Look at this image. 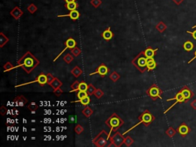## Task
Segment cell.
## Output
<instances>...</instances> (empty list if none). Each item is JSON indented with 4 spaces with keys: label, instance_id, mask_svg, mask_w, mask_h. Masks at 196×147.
<instances>
[{
    "label": "cell",
    "instance_id": "f907efd6",
    "mask_svg": "<svg viewBox=\"0 0 196 147\" xmlns=\"http://www.w3.org/2000/svg\"><path fill=\"white\" fill-rule=\"evenodd\" d=\"M195 27H196V25H195V26H193L192 28H195Z\"/></svg>",
    "mask_w": 196,
    "mask_h": 147
},
{
    "label": "cell",
    "instance_id": "4316f807",
    "mask_svg": "<svg viewBox=\"0 0 196 147\" xmlns=\"http://www.w3.org/2000/svg\"><path fill=\"white\" fill-rule=\"evenodd\" d=\"M96 88H95V87H94V85L92 84H91L88 85V88H87V94H88V95H93V94H94V93H95V91H96Z\"/></svg>",
    "mask_w": 196,
    "mask_h": 147
},
{
    "label": "cell",
    "instance_id": "5b68a950",
    "mask_svg": "<svg viewBox=\"0 0 196 147\" xmlns=\"http://www.w3.org/2000/svg\"><path fill=\"white\" fill-rule=\"evenodd\" d=\"M109 133H107L105 131H101L97 136L93 140L94 145L98 147H103L107 145V140L110 139Z\"/></svg>",
    "mask_w": 196,
    "mask_h": 147
},
{
    "label": "cell",
    "instance_id": "ab89813d",
    "mask_svg": "<svg viewBox=\"0 0 196 147\" xmlns=\"http://www.w3.org/2000/svg\"><path fill=\"white\" fill-rule=\"evenodd\" d=\"M156 29H158L159 31H160V32H163V31H164L165 29H166V26H165V24H163V22H160V23H159V24L156 25Z\"/></svg>",
    "mask_w": 196,
    "mask_h": 147
},
{
    "label": "cell",
    "instance_id": "3957f363",
    "mask_svg": "<svg viewBox=\"0 0 196 147\" xmlns=\"http://www.w3.org/2000/svg\"><path fill=\"white\" fill-rule=\"evenodd\" d=\"M146 63L147 58L144 55L143 51H141L140 53L138 55L136 56V58H134L133 61H132V64L142 73H143L147 69Z\"/></svg>",
    "mask_w": 196,
    "mask_h": 147
},
{
    "label": "cell",
    "instance_id": "44dd1931",
    "mask_svg": "<svg viewBox=\"0 0 196 147\" xmlns=\"http://www.w3.org/2000/svg\"><path fill=\"white\" fill-rule=\"evenodd\" d=\"M71 74H73L75 78H78V77H80L81 74H83V71L81 69H80V67H78V66H75V67H74V69L71 70Z\"/></svg>",
    "mask_w": 196,
    "mask_h": 147
},
{
    "label": "cell",
    "instance_id": "1f68e13d",
    "mask_svg": "<svg viewBox=\"0 0 196 147\" xmlns=\"http://www.w3.org/2000/svg\"><path fill=\"white\" fill-rule=\"evenodd\" d=\"M87 88H88V84H86L84 81L80 83V84H79V91H87Z\"/></svg>",
    "mask_w": 196,
    "mask_h": 147
},
{
    "label": "cell",
    "instance_id": "74e56055",
    "mask_svg": "<svg viewBox=\"0 0 196 147\" xmlns=\"http://www.w3.org/2000/svg\"><path fill=\"white\" fill-rule=\"evenodd\" d=\"M102 2L101 0H91V4L94 7V8H98L101 5Z\"/></svg>",
    "mask_w": 196,
    "mask_h": 147
},
{
    "label": "cell",
    "instance_id": "e575fe53",
    "mask_svg": "<svg viewBox=\"0 0 196 147\" xmlns=\"http://www.w3.org/2000/svg\"><path fill=\"white\" fill-rule=\"evenodd\" d=\"M28 108H29L30 110L31 111V113H33V114H35V111L37 110V109L38 108V106L36 103H31V104L29 105V107H28Z\"/></svg>",
    "mask_w": 196,
    "mask_h": 147
},
{
    "label": "cell",
    "instance_id": "f6af8a7d",
    "mask_svg": "<svg viewBox=\"0 0 196 147\" xmlns=\"http://www.w3.org/2000/svg\"><path fill=\"white\" fill-rule=\"evenodd\" d=\"M5 113H6V108H5L4 106H2V107H1V114H2V115H4Z\"/></svg>",
    "mask_w": 196,
    "mask_h": 147
},
{
    "label": "cell",
    "instance_id": "4dcf8cb0",
    "mask_svg": "<svg viewBox=\"0 0 196 147\" xmlns=\"http://www.w3.org/2000/svg\"><path fill=\"white\" fill-rule=\"evenodd\" d=\"M181 92H182V95L184 96V97H185V100H188V99H189L190 97H191V92H190L189 90L187 89V88H185V89H183Z\"/></svg>",
    "mask_w": 196,
    "mask_h": 147
},
{
    "label": "cell",
    "instance_id": "6da1fadb",
    "mask_svg": "<svg viewBox=\"0 0 196 147\" xmlns=\"http://www.w3.org/2000/svg\"><path fill=\"white\" fill-rule=\"evenodd\" d=\"M39 63V61L31 52L28 51L18 61L16 67H21L27 74H30Z\"/></svg>",
    "mask_w": 196,
    "mask_h": 147
},
{
    "label": "cell",
    "instance_id": "cb8c5ba5",
    "mask_svg": "<svg viewBox=\"0 0 196 147\" xmlns=\"http://www.w3.org/2000/svg\"><path fill=\"white\" fill-rule=\"evenodd\" d=\"M183 48H184V49H185V51H192V49H193V48H194V45H193V44H192L191 42L188 41V42H186L184 43Z\"/></svg>",
    "mask_w": 196,
    "mask_h": 147
},
{
    "label": "cell",
    "instance_id": "681fc988",
    "mask_svg": "<svg viewBox=\"0 0 196 147\" xmlns=\"http://www.w3.org/2000/svg\"><path fill=\"white\" fill-rule=\"evenodd\" d=\"M174 1H175L176 2H177V3H178V2H180V0H174Z\"/></svg>",
    "mask_w": 196,
    "mask_h": 147
},
{
    "label": "cell",
    "instance_id": "8fae6325",
    "mask_svg": "<svg viewBox=\"0 0 196 147\" xmlns=\"http://www.w3.org/2000/svg\"><path fill=\"white\" fill-rule=\"evenodd\" d=\"M176 100V102L174 103L173 104L171 105V107H169V108H168L165 111V113L164 114H166L169 110L170 109H171V107H173L175 105H176V103H182V102H184L185 101V97H184V96L182 95V92H179V93H178V94H176V97L174 98H171V99H169V100H167V101H171V100Z\"/></svg>",
    "mask_w": 196,
    "mask_h": 147
},
{
    "label": "cell",
    "instance_id": "8d00e7d4",
    "mask_svg": "<svg viewBox=\"0 0 196 147\" xmlns=\"http://www.w3.org/2000/svg\"><path fill=\"white\" fill-rule=\"evenodd\" d=\"M133 140L130 137V136H127L124 140V143L127 146H130L133 143Z\"/></svg>",
    "mask_w": 196,
    "mask_h": 147
},
{
    "label": "cell",
    "instance_id": "5bb4252c",
    "mask_svg": "<svg viewBox=\"0 0 196 147\" xmlns=\"http://www.w3.org/2000/svg\"><path fill=\"white\" fill-rule=\"evenodd\" d=\"M114 33L112 32L111 30H110V27H108L106 30H104V31H103V33L101 34V36L102 38L104 39L105 41L107 42H109L114 38Z\"/></svg>",
    "mask_w": 196,
    "mask_h": 147
},
{
    "label": "cell",
    "instance_id": "2e32d148",
    "mask_svg": "<svg viewBox=\"0 0 196 147\" xmlns=\"http://www.w3.org/2000/svg\"><path fill=\"white\" fill-rule=\"evenodd\" d=\"M157 50L158 49H152V48L148 47L145 51H143V54L146 57V58H153Z\"/></svg>",
    "mask_w": 196,
    "mask_h": 147
},
{
    "label": "cell",
    "instance_id": "ee69618b",
    "mask_svg": "<svg viewBox=\"0 0 196 147\" xmlns=\"http://www.w3.org/2000/svg\"><path fill=\"white\" fill-rule=\"evenodd\" d=\"M166 133H167L169 136H172L174 135V133H175V131H174L172 128H169V130L166 132Z\"/></svg>",
    "mask_w": 196,
    "mask_h": 147
},
{
    "label": "cell",
    "instance_id": "60d3db41",
    "mask_svg": "<svg viewBox=\"0 0 196 147\" xmlns=\"http://www.w3.org/2000/svg\"><path fill=\"white\" fill-rule=\"evenodd\" d=\"M94 95L96 96L97 98H100L103 95V92L100 89H97L95 93H94Z\"/></svg>",
    "mask_w": 196,
    "mask_h": 147
},
{
    "label": "cell",
    "instance_id": "8992f818",
    "mask_svg": "<svg viewBox=\"0 0 196 147\" xmlns=\"http://www.w3.org/2000/svg\"><path fill=\"white\" fill-rule=\"evenodd\" d=\"M146 94L149 95L150 97L153 100H156L157 98L161 99V94H163V92L161 91L159 87L156 84L152 85L151 87H149V90H147Z\"/></svg>",
    "mask_w": 196,
    "mask_h": 147
},
{
    "label": "cell",
    "instance_id": "9c48e42d",
    "mask_svg": "<svg viewBox=\"0 0 196 147\" xmlns=\"http://www.w3.org/2000/svg\"><path fill=\"white\" fill-rule=\"evenodd\" d=\"M35 82L38 83L40 85H45L46 84H48L47 74H43V73L40 74L37 77L35 80L31 81V82L27 83V84H22L18 85V86H16V87H20V86H22V85H24V84L26 85V84H32V83H35Z\"/></svg>",
    "mask_w": 196,
    "mask_h": 147
},
{
    "label": "cell",
    "instance_id": "7402d4cb",
    "mask_svg": "<svg viewBox=\"0 0 196 147\" xmlns=\"http://www.w3.org/2000/svg\"><path fill=\"white\" fill-rule=\"evenodd\" d=\"M189 127L186 126V125H182L181 127H179V128H178V133L181 134V135H182V136H185V135H186V134L189 133Z\"/></svg>",
    "mask_w": 196,
    "mask_h": 147
},
{
    "label": "cell",
    "instance_id": "7bdbcfd3",
    "mask_svg": "<svg viewBox=\"0 0 196 147\" xmlns=\"http://www.w3.org/2000/svg\"><path fill=\"white\" fill-rule=\"evenodd\" d=\"M54 94H55L56 96H60L61 94L63 93V91L61 89V87H59L58 89L54 90Z\"/></svg>",
    "mask_w": 196,
    "mask_h": 147
},
{
    "label": "cell",
    "instance_id": "277c9868",
    "mask_svg": "<svg viewBox=\"0 0 196 147\" xmlns=\"http://www.w3.org/2000/svg\"><path fill=\"white\" fill-rule=\"evenodd\" d=\"M138 119H139V120H140V121H139L138 123H136L135 126H133V127H131L130 129H128L127 131L125 132L124 133H122V135H123V136H124L125 134H127V133H129V131H131L132 129H133L135 127H136L137 126H138V125L141 124V123H144V124H145V126H149V123L153 121L154 116H152V115L150 113H149V110H145V111L143 112V114H141L140 116H139Z\"/></svg>",
    "mask_w": 196,
    "mask_h": 147
},
{
    "label": "cell",
    "instance_id": "f1b7e54d",
    "mask_svg": "<svg viewBox=\"0 0 196 147\" xmlns=\"http://www.w3.org/2000/svg\"><path fill=\"white\" fill-rule=\"evenodd\" d=\"M63 60L65 61L67 64H71V63L72 62V61L74 60V57L71 56V54H65V57L63 58Z\"/></svg>",
    "mask_w": 196,
    "mask_h": 147
},
{
    "label": "cell",
    "instance_id": "f35d334b",
    "mask_svg": "<svg viewBox=\"0 0 196 147\" xmlns=\"http://www.w3.org/2000/svg\"><path fill=\"white\" fill-rule=\"evenodd\" d=\"M74 130H75L76 133L78 134V135H80V134L82 133V132L84 131V128H83V127L81 126V125L78 124L75 127V129H74Z\"/></svg>",
    "mask_w": 196,
    "mask_h": 147
},
{
    "label": "cell",
    "instance_id": "83f0119b",
    "mask_svg": "<svg viewBox=\"0 0 196 147\" xmlns=\"http://www.w3.org/2000/svg\"><path fill=\"white\" fill-rule=\"evenodd\" d=\"M79 84H80V83L78 82V81L74 82L71 84V91L70 92H71V93H72V92H78V91H79Z\"/></svg>",
    "mask_w": 196,
    "mask_h": 147
},
{
    "label": "cell",
    "instance_id": "e0dca14e",
    "mask_svg": "<svg viewBox=\"0 0 196 147\" xmlns=\"http://www.w3.org/2000/svg\"><path fill=\"white\" fill-rule=\"evenodd\" d=\"M146 67L147 71H152L156 67V62L155 61L153 58H147V63H146Z\"/></svg>",
    "mask_w": 196,
    "mask_h": 147
},
{
    "label": "cell",
    "instance_id": "836d02e7",
    "mask_svg": "<svg viewBox=\"0 0 196 147\" xmlns=\"http://www.w3.org/2000/svg\"><path fill=\"white\" fill-rule=\"evenodd\" d=\"M27 9H28V11H29L30 13L33 14V13H35L37 10H38V8L36 7V5L35 4H31V5H29V6H28Z\"/></svg>",
    "mask_w": 196,
    "mask_h": 147
},
{
    "label": "cell",
    "instance_id": "bcb514c9",
    "mask_svg": "<svg viewBox=\"0 0 196 147\" xmlns=\"http://www.w3.org/2000/svg\"><path fill=\"white\" fill-rule=\"evenodd\" d=\"M187 32H189V33H191L192 34V37L195 38V39H196V31H193V32H191V31H187Z\"/></svg>",
    "mask_w": 196,
    "mask_h": 147
},
{
    "label": "cell",
    "instance_id": "484cf974",
    "mask_svg": "<svg viewBox=\"0 0 196 147\" xmlns=\"http://www.w3.org/2000/svg\"><path fill=\"white\" fill-rule=\"evenodd\" d=\"M120 74H119L116 71H114L112 72L111 74L110 75V78L114 82H116V81H117V80L120 79Z\"/></svg>",
    "mask_w": 196,
    "mask_h": 147
},
{
    "label": "cell",
    "instance_id": "d590c367",
    "mask_svg": "<svg viewBox=\"0 0 196 147\" xmlns=\"http://www.w3.org/2000/svg\"><path fill=\"white\" fill-rule=\"evenodd\" d=\"M87 96H88V94H87V91H79L77 93V97L78 98V100H80V99H82V98Z\"/></svg>",
    "mask_w": 196,
    "mask_h": 147
},
{
    "label": "cell",
    "instance_id": "52a82bcc",
    "mask_svg": "<svg viewBox=\"0 0 196 147\" xmlns=\"http://www.w3.org/2000/svg\"><path fill=\"white\" fill-rule=\"evenodd\" d=\"M110 142L112 143L111 145H110V146H114L120 147L122 146V143H124L125 138L122 134H120L119 132H116L114 136L110 137Z\"/></svg>",
    "mask_w": 196,
    "mask_h": 147
},
{
    "label": "cell",
    "instance_id": "4fadbf2b",
    "mask_svg": "<svg viewBox=\"0 0 196 147\" xmlns=\"http://www.w3.org/2000/svg\"><path fill=\"white\" fill-rule=\"evenodd\" d=\"M10 15H11L15 19L18 20V19H19L23 15V12L21 10L20 8H18V6H16L11 12H10Z\"/></svg>",
    "mask_w": 196,
    "mask_h": 147
},
{
    "label": "cell",
    "instance_id": "b9f144b4",
    "mask_svg": "<svg viewBox=\"0 0 196 147\" xmlns=\"http://www.w3.org/2000/svg\"><path fill=\"white\" fill-rule=\"evenodd\" d=\"M47 78H48V84L50 85V84H51L52 81H53V80L54 79V77L51 74H47Z\"/></svg>",
    "mask_w": 196,
    "mask_h": 147
},
{
    "label": "cell",
    "instance_id": "c3c4849f",
    "mask_svg": "<svg viewBox=\"0 0 196 147\" xmlns=\"http://www.w3.org/2000/svg\"><path fill=\"white\" fill-rule=\"evenodd\" d=\"M195 58H196V51H195V57H194V58H192V60H190V61H189V63H191V62H192V61L195 60Z\"/></svg>",
    "mask_w": 196,
    "mask_h": 147
},
{
    "label": "cell",
    "instance_id": "9a60e30c",
    "mask_svg": "<svg viewBox=\"0 0 196 147\" xmlns=\"http://www.w3.org/2000/svg\"><path fill=\"white\" fill-rule=\"evenodd\" d=\"M27 102H28L27 99L23 96L17 97L13 101L14 104L16 107H23V106H24V104H26Z\"/></svg>",
    "mask_w": 196,
    "mask_h": 147
},
{
    "label": "cell",
    "instance_id": "f546056e",
    "mask_svg": "<svg viewBox=\"0 0 196 147\" xmlns=\"http://www.w3.org/2000/svg\"><path fill=\"white\" fill-rule=\"evenodd\" d=\"M71 53L73 54V56L78 57V56L80 55V53H81V50H80L79 48H78L77 46H76L75 48H74L73 49H71Z\"/></svg>",
    "mask_w": 196,
    "mask_h": 147
},
{
    "label": "cell",
    "instance_id": "d6a6232c",
    "mask_svg": "<svg viewBox=\"0 0 196 147\" xmlns=\"http://www.w3.org/2000/svg\"><path fill=\"white\" fill-rule=\"evenodd\" d=\"M14 68H16V66H13V65H12L11 63L10 62H7L5 65H4V71H11V70L14 69Z\"/></svg>",
    "mask_w": 196,
    "mask_h": 147
},
{
    "label": "cell",
    "instance_id": "d4e9b609",
    "mask_svg": "<svg viewBox=\"0 0 196 147\" xmlns=\"http://www.w3.org/2000/svg\"><path fill=\"white\" fill-rule=\"evenodd\" d=\"M82 113L85 116H87V117H89V116H91L92 114H93L94 111H93V110H92L89 107H87V106L85 109L83 110Z\"/></svg>",
    "mask_w": 196,
    "mask_h": 147
},
{
    "label": "cell",
    "instance_id": "ba28073f",
    "mask_svg": "<svg viewBox=\"0 0 196 147\" xmlns=\"http://www.w3.org/2000/svg\"><path fill=\"white\" fill-rule=\"evenodd\" d=\"M76 46H77V42H76V41L74 39V38H69L68 39H67L66 42H65V48H64V50H63L59 54H58L57 57H56L54 59V61H57L58 59V58L59 57H61V55L64 52H65L67 49H73L74 48H75Z\"/></svg>",
    "mask_w": 196,
    "mask_h": 147
},
{
    "label": "cell",
    "instance_id": "ac0fdd59",
    "mask_svg": "<svg viewBox=\"0 0 196 147\" xmlns=\"http://www.w3.org/2000/svg\"><path fill=\"white\" fill-rule=\"evenodd\" d=\"M79 5L77 2H69V3H65V9L69 10V11H73V10H76L78 9Z\"/></svg>",
    "mask_w": 196,
    "mask_h": 147
},
{
    "label": "cell",
    "instance_id": "603a6c76",
    "mask_svg": "<svg viewBox=\"0 0 196 147\" xmlns=\"http://www.w3.org/2000/svg\"><path fill=\"white\" fill-rule=\"evenodd\" d=\"M8 42H9V38H7L6 36H5L4 34L2 33V32H1L0 33V44H1L0 47H3Z\"/></svg>",
    "mask_w": 196,
    "mask_h": 147
},
{
    "label": "cell",
    "instance_id": "7dc6e473",
    "mask_svg": "<svg viewBox=\"0 0 196 147\" xmlns=\"http://www.w3.org/2000/svg\"><path fill=\"white\" fill-rule=\"evenodd\" d=\"M66 3H69V2H76L77 0H64Z\"/></svg>",
    "mask_w": 196,
    "mask_h": 147
},
{
    "label": "cell",
    "instance_id": "d6986e66",
    "mask_svg": "<svg viewBox=\"0 0 196 147\" xmlns=\"http://www.w3.org/2000/svg\"><path fill=\"white\" fill-rule=\"evenodd\" d=\"M62 84H63L62 82H61L59 79H58L57 78H54L53 81L50 84V86H51V87H52L54 90H56V89H58V88H59V87H61Z\"/></svg>",
    "mask_w": 196,
    "mask_h": 147
},
{
    "label": "cell",
    "instance_id": "7a4b0ae2",
    "mask_svg": "<svg viewBox=\"0 0 196 147\" xmlns=\"http://www.w3.org/2000/svg\"><path fill=\"white\" fill-rule=\"evenodd\" d=\"M124 123L123 120L120 116L116 114H113L109 118L106 120V124L110 128V132L109 135L110 136V133L112 132H116V130Z\"/></svg>",
    "mask_w": 196,
    "mask_h": 147
},
{
    "label": "cell",
    "instance_id": "30bf717a",
    "mask_svg": "<svg viewBox=\"0 0 196 147\" xmlns=\"http://www.w3.org/2000/svg\"><path fill=\"white\" fill-rule=\"evenodd\" d=\"M109 72V68L104 65V64H101L96 69V71L93 73L90 74V75H94V74H99L101 77H104L108 74Z\"/></svg>",
    "mask_w": 196,
    "mask_h": 147
},
{
    "label": "cell",
    "instance_id": "7c38bea8",
    "mask_svg": "<svg viewBox=\"0 0 196 147\" xmlns=\"http://www.w3.org/2000/svg\"><path fill=\"white\" fill-rule=\"evenodd\" d=\"M80 12L76 9V10H73V11H70L69 13L66 14V15H59V16H58V17H59V18H61V17H69L71 20L76 21L80 18Z\"/></svg>",
    "mask_w": 196,
    "mask_h": 147
},
{
    "label": "cell",
    "instance_id": "ffe728a7",
    "mask_svg": "<svg viewBox=\"0 0 196 147\" xmlns=\"http://www.w3.org/2000/svg\"><path fill=\"white\" fill-rule=\"evenodd\" d=\"M80 103V104H82L83 106H84V107H87V105L89 104L90 103H91V98L89 97V95L87 97H85L82 98V99H80V100H74V101H72L71 103Z\"/></svg>",
    "mask_w": 196,
    "mask_h": 147
}]
</instances>
